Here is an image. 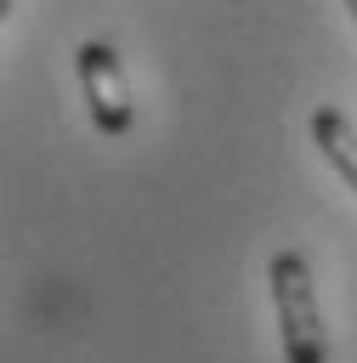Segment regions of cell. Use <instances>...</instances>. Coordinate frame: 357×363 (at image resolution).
Segmentation results:
<instances>
[{"label":"cell","mask_w":357,"mask_h":363,"mask_svg":"<svg viewBox=\"0 0 357 363\" xmlns=\"http://www.w3.org/2000/svg\"><path fill=\"white\" fill-rule=\"evenodd\" d=\"M266 278H272L283 363H329V335H323V312H317V289H312L306 255L300 250H278L266 261Z\"/></svg>","instance_id":"cell-1"},{"label":"cell","mask_w":357,"mask_h":363,"mask_svg":"<svg viewBox=\"0 0 357 363\" xmlns=\"http://www.w3.org/2000/svg\"><path fill=\"white\" fill-rule=\"evenodd\" d=\"M346 11H351V23H357V0H346Z\"/></svg>","instance_id":"cell-4"},{"label":"cell","mask_w":357,"mask_h":363,"mask_svg":"<svg viewBox=\"0 0 357 363\" xmlns=\"http://www.w3.org/2000/svg\"><path fill=\"white\" fill-rule=\"evenodd\" d=\"M74 62H79V91H85L91 125L102 136H125L136 125V96H130V79L119 68V51L108 40H85Z\"/></svg>","instance_id":"cell-2"},{"label":"cell","mask_w":357,"mask_h":363,"mask_svg":"<svg viewBox=\"0 0 357 363\" xmlns=\"http://www.w3.org/2000/svg\"><path fill=\"white\" fill-rule=\"evenodd\" d=\"M312 142H317V153L334 164V176L357 193V125L340 113V108H312Z\"/></svg>","instance_id":"cell-3"}]
</instances>
